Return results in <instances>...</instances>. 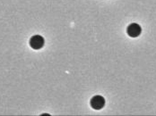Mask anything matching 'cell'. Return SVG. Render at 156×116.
I'll use <instances>...</instances> for the list:
<instances>
[{
    "instance_id": "6da1fadb",
    "label": "cell",
    "mask_w": 156,
    "mask_h": 116,
    "mask_svg": "<svg viewBox=\"0 0 156 116\" xmlns=\"http://www.w3.org/2000/svg\"><path fill=\"white\" fill-rule=\"evenodd\" d=\"M45 44V40L44 38L41 35H34L30 38L29 41V45L32 49L39 50L42 48L44 47Z\"/></svg>"
},
{
    "instance_id": "7a4b0ae2",
    "label": "cell",
    "mask_w": 156,
    "mask_h": 116,
    "mask_svg": "<svg viewBox=\"0 0 156 116\" xmlns=\"http://www.w3.org/2000/svg\"><path fill=\"white\" fill-rule=\"evenodd\" d=\"M91 107L94 110H101L105 105V98L102 96H94L90 101Z\"/></svg>"
},
{
    "instance_id": "3957f363",
    "label": "cell",
    "mask_w": 156,
    "mask_h": 116,
    "mask_svg": "<svg viewBox=\"0 0 156 116\" xmlns=\"http://www.w3.org/2000/svg\"><path fill=\"white\" fill-rule=\"evenodd\" d=\"M126 33L131 38H137L142 33V28L138 23L133 22L126 28Z\"/></svg>"
}]
</instances>
